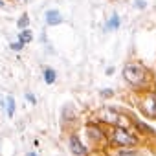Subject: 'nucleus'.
Here are the masks:
<instances>
[{"mask_svg": "<svg viewBox=\"0 0 156 156\" xmlns=\"http://www.w3.org/2000/svg\"><path fill=\"white\" fill-rule=\"evenodd\" d=\"M123 81L132 88L134 94H141V92H149V90H156V81H154V73L149 70V66H145L141 61L134 59L123 64L121 70Z\"/></svg>", "mask_w": 156, "mask_h": 156, "instance_id": "f257e3e1", "label": "nucleus"}, {"mask_svg": "<svg viewBox=\"0 0 156 156\" xmlns=\"http://www.w3.org/2000/svg\"><path fill=\"white\" fill-rule=\"evenodd\" d=\"M107 138H108V147H116V149L138 147V145H141V141H143V138H141L132 127H121V125L108 127Z\"/></svg>", "mask_w": 156, "mask_h": 156, "instance_id": "f03ea898", "label": "nucleus"}, {"mask_svg": "<svg viewBox=\"0 0 156 156\" xmlns=\"http://www.w3.org/2000/svg\"><path fill=\"white\" fill-rule=\"evenodd\" d=\"M107 130H108V127H105L98 121H90V123L85 125V140H87V147L90 149V152L98 151L99 147L101 149L108 147Z\"/></svg>", "mask_w": 156, "mask_h": 156, "instance_id": "7ed1b4c3", "label": "nucleus"}, {"mask_svg": "<svg viewBox=\"0 0 156 156\" xmlns=\"http://www.w3.org/2000/svg\"><path fill=\"white\" fill-rule=\"evenodd\" d=\"M136 105H138V110L141 112L143 118L156 119V90H149V92L138 94Z\"/></svg>", "mask_w": 156, "mask_h": 156, "instance_id": "20e7f679", "label": "nucleus"}, {"mask_svg": "<svg viewBox=\"0 0 156 156\" xmlns=\"http://www.w3.org/2000/svg\"><path fill=\"white\" fill-rule=\"evenodd\" d=\"M68 149L73 156H90V149L87 147V143L81 140V136L77 132H72L68 136Z\"/></svg>", "mask_w": 156, "mask_h": 156, "instance_id": "39448f33", "label": "nucleus"}, {"mask_svg": "<svg viewBox=\"0 0 156 156\" xmlns=\"http://www.w3.org/2000/svg\"><path fill=\"white\" fill-rule=\"evenodd\" d=\"M130 125H132V129H134L141 138H156V130H154L151 125H147L145 121H141V119H138V118H134V116H130Z\"/></svg>", "mask_w": 156, "mask_h": 156, "instance_id": "423d86ee", "label": "nucleus"}, {"mask_svg": "<svg viewBox=\"0 0 156 156\" xmlns=\"http://www.w3.org/2000/svg\"><path fill=\"white\" fill-rule=\"evenodd\" d=\"M62 22H64V17H62V13H61L57 8H50V9L44 11V24H46V26L55 28V26H59V24H62Z\"/></svg>", "mask_w": 156, "mask_h": 156, "instance_id": "0eeeda50", "label": "nucleus"}, {"mask_svg": "<svg viewBox=\"0 0 156 156\" xmlns=\"http://www.w3.org/2000/svg\"><path fill=\"white\" fill-rule=\"evenodd\" d=\"M121 28V17L114 11L108 19H107V22L103 24V33H110V31H118Z\"/></svg>", "mask_w": 156, "mask_h": 156, "instance_id": "6e6552de", "label": "nucleus"}, {"mask_svg": "<svg viewBox=\"0 0 156 156\" xmlns=\"http://www.w3.org/2000/svg\"><path fill=\"white\" fill-rule=\"evenodd\" d=\"M42 79L46 85H53L57 81V70L51 68V66H44L42 68Z\"/></svg>", "mask_w": 156, "mask_h": 156, "instance_id": "1a4fd4ad", "label": "nucleus"}, {"mask_svg": "<svg viewBox=\"0 0 156 156\" xmlns=\"http://www.w3.org/2000/svg\"><path fill=\"white\" fill-rule=\"evenodd\" d=\"M17 41H20L24 46H26V44H30V42H33V31H31L30 28H26V30H19Z\"/></svg>", "mask_w": 156, "mask_h": 156, "instance_id": "9d476101", "label": "nucleus"}, {"mask_svg": "<svg viewBox=\"0 0 156 156\" xmlns=\"http://www.w3.org/2000/svg\"><path fill=\"white\" fill-rule=\"evenodd\" d=\"M15 110H17L15 98H13V96H6V107H4V112L8 114V118H9V119L15 116Z\"/></svg>", "mask_w": 156, "mask_h": 156, "instance_id": "9b49d317", "label": "nucleus"}, {"mask_svg": "<svg viewBox=\"0 0 156 156\" xmlns=\"http://www.w3.org/2000/svg\"><path fill=\"white\" fill-rule=\"evenodd\" d=\"M30 24H31V19H30L28 13H22V15L17 19V28H19V30H26V28H30Z\"/></svg>", "mask_w": 156, "mask_h": 156, "instance_id": "f8f14e48", "label": "nucleus"}, {"mask_svg": "<svg viewBox=\"0 0 156 156\" xmlns=\"http://www.w3.org/2000/svg\"><path fill=\"white\" fill-rule=\"evenodd\" d=\"M116 156H140V152L136 151V147H123V149H118Z\"/></svg>", "mask_w": 156, "mask_h": 156, "instance_id": "ddd939ff", "label": "nucleus"}, {"mask_svg": "<svg viewBox=\"0 0 156 156\" xmlns=\"http://www.w3.org/2000/svg\"><path fill=\"white\" fill-rule=\"evenodd\" d=\"M132 8L138 9V11H145L149 8V2L147 0H132Z\"/></svg>", "mask_w": 156, "mask_h": 156, "instance_id": "4468645a", "label": "nucleus"}, {"mask_svg": "<svg viewBox=\"0 0 156 156\" xmlns=\"http://www.w3.org/2000/svg\"><path fill=\"white\" fill-rule=\"evenodd\" d=\"M116 96V92L112 90V88H101L99 90V98L101 99H110V98H114Z\"/></svg>", "mask_w": 156, "mask_h": 156, "instance_id": "2eb2a0df", "label": "nucleus"}, {"mask_svg": "<svg viewBox=\"0 0 156 156\" xmlns=\"http://www.w3.org/2000/svg\"><path fill=\"white\" fill-rule=\"evenodd\" d=\"M9 50L11 51H22L24 50V44L20 41H13V42H9Z\"/></svg>", "mask_w": 156, "mask_h": 156, "instance_id": "dca6fc26", "label": "nucleus"}, {"mask_svg": "<svg viewBox=\"0 0 156 156\" xmlns=\"http://www.w3.org/2000/svg\"><path fill=\"white\" fill-rule=\"evenodd\" d=\"M24 99H26L30 105H37V98H35V94H31V92H26V94H24Z\"/></svg>", "mask_w": 156, "mask_h": 156, "instance_id": "f3484780", "label": "nucleus"}, {"mask_svg": "<svg viewBox=\"0 0 156 156\" xmlns=\"http://www.w3.org/2000/svg\"><path fill=\"white\" fill-rule=\"evenodd\" d=\"M105 73H107V75H112V73H114V66H107Z\"/></svg>", "mask_w": 156, "mask_h": 156, "instance_id": "a211bd4d", "label": "nucleus"}, {"mask_svg": "<svg viewBox=\"0 0 156 156\" xmlns=\"http://www.w3.org/2000/svg\"><path fill=\"white\" fill-rule=\"evenodd\" d=\"M8 4H6V0H0V9H6Z\"/></svg>", "mask_w": 156, "mask_h": 156, "instance_id": "6ab92c4d", "label": "nucleus"}, {"mask_svg": "<svg viewBox=\"0 0 156 156\" xmlns=\"http://www.w3.org/2000/svg\"><path fill=\"white\" fill-rule=\"evenodd\" d=\"M26 156H39L37 152H33V151H30V152H26Z\"/></svg>", "mask_w": 156, "mask_h": 156, "instance_id": "aec40b11", "label": "nucleus"}]
</instances>
